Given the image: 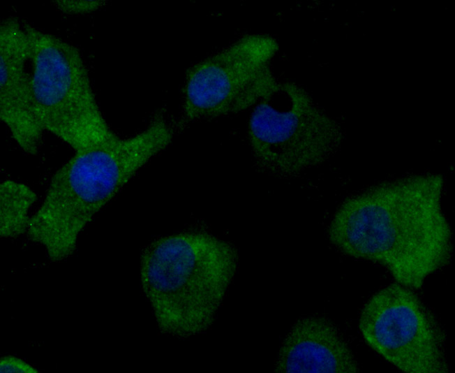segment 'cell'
<instances>
[{
	"instance_id": "1",
	"label": "cell",
	"mask_w": 455,
	"mask_h": 373,
	"mask_svg": "<svg viewBox=\"0 0 455 373\" xmlns=\"http://www.w3.org/2000/svg\"><path fill=\"white\" fill-rule=\"evenodd\" d=\"M445 184L440 174L422 173L369 186L340 205L329 240L341 253L378 264L397 283L419 289L452 256Z\"/></svg>"
},
{
	"instance_id": "2",
	"label": "cell",
	"mask_w": 455,
	"mask_h": 373,
	"mask_svg": "<svg viewBox=\"0 0 455 373\" xmlns=\"http://www.w3.org/2000/svg\"><path fill=\"white\" fill-rule=\"evenodd\" d=\"M173 124L159 112L138 133L111 138L75 151L53 175L41 205L31 217L29 239L52 261L75 251L93 217L151 159L171 142Z\"/></svg>"
},
{
	"instance_id": "3",
	"label": "cell",
	"mask_w": 455,
	"mask_h": 373,
	"mask_svg": "<svg viewBox=\"0 0 455 373\" xmlns=\"http://www.w3.org/2000/svg\"><path fill=\"white\" fill-rule=\"evenodd\" d=\"M237 261L231 244L206 233H179L149 244L141 257V281L161 330L177 337L206 330Z\"/></svg>"
},
{
	"instance_id": "4",
	"label": "cell",
	"mask_w": 455,
	"mask_h": 373,
	"mask_svg": "<svg viewBox=\"0 0 455 373\" xmlns=\"http://www.w3.org/2000/svg\"><path fill=\"white\" fill-rule=\"evenodd\" d=\"M22 25L29 45L33 111L44 131L75 152L113 136L77 48L29 24Z\"/></svg>"
},
{
	"instance_id": "5",
	"label": "cell",
	"mask_w": 455,
	"mask_h": 373,
	"mask_svg": "<svg viewBox=\"0 0 455 373\" xmlns=\"http://www.w3.org/2000/svg\"><path fill=\"white\" fill-rule=\"evenodd\" d=\"M248 132L258 168L281 178L324 163L343 138L339 122L290 81L279 82L273 94L254 107Z\"/></svg>"
},
{
	"instance_id": "6",
	"label": "cell",
	"mask_w": 455,
	"mask_h": 373,
	"mask_svg": "<svg viewBox=\"0 0 455 373\" xmlns=\"http://www.w3.org/2000/svg\"><path fill=\"white\" fill-rule=\"evenodd\" d=\"M278 49L268 34H247L194 64L184 86V119L238 113L270 96L279 85L271 68Z\"/></svg>"
},
{
	"instance_id": "7",
	"label": "cell",
	"mask_w": 455,
	"mask_h": 373,
	"mask_svg": "<svg viewBox=\"0 0 455 373\" xmlns=\"http://www.w3.org/2000/svg\"><path fill=\"white\" fill-rule=\"evenodd\" d=\"M367 344L399 370L445 373V333L413 289L397 282L373 295L359 320Z\"/></svg>"
},
{
	"instance_id": "8",
	"label": "cell",
	"mask_w": 455,
	"mask_h": 373,
	"mask_svg": "<svg viewBox=\"0 0 455 373\" xmlns=\"http://www.w3.org/2000/svg\"><path fill=\"white\" fill-rule=\"evenodd\" d=\"M29 45L23 25L13 17L0 27V118L20 147L35 155L44 130L33 111Z\"/></svg>"
},
{
	"instance_id": "9",
	"label": "cell",
	"mask_w": 455,
	"mask_h": 373,
	"mask_svg": "<svg viewBox=\"0 0 455 373\" xmlns=\"http://www.w3.org/2000/svg\"><path fill=\"white\" fill-rule=\"evenodd\" d=\"M278 372L359 371L358 364L343 335L327 319H299L285 338L275 364Z\"/></svg>"
},
{
	"instance_id": "10",
	"label": "cell",
	"mask_w": 455,
	"mask_h": 373,
	"mask_svg": "<svg viewBox=\"0 0 455 373\" xmlns=\"http://www.w3.org/2000/svg\"><path fill=\"white\" fill-rule=\"evenodd\" d=\"M37 200L27 185L11 180L0 184V235L15 238L27 232L29 211Z\"/></svg>"
},
{
	"instance_id": "11",
	"label": "cell",
	"mask_w": 455,
	"mask_h": 373,
	"mask_svg": "<svg viewBox=\"0 0 455 373\" xmlns=\"http://www.w3.org/2000/svg\"><path fill=\"white\" fill-rule=\"evenodd\" d=\"M103 1H57L54 5L62 12L68 14L91 13L100 8L105 3Z\"/></svg>"
},
{
	"instance_id": "12",
	"label": "cell",
	"mask_w": 455,
	"mask_h": 373,
	"mask_svg": "<svg viewBox=\"0 0 455 373\" xmlns=\"http://www.w3.org/2000/svg\"><path fill=\"white\" fill-rule=\"evenodd\" d=\"M1 372H24L36 373L38 370L27 363L23 360L15 356H8L1 358Z\"/></svg>"
}]
</instances>
